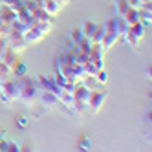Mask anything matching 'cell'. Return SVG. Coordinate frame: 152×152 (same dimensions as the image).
<instances>
[{
	"mask_svg": "<svg viewBox=\"0 0 152 152\" xmlns=\"http://www.w3.org/2000/svg\"><path fill=\"white\" fill-rule=\"evenodd\" d=\"M18 86H20V97L18 99H22L28 106H31L37 101V97H39V92H37L39 88L35 84H31L29 81H26L24 84H18Z\"/></svg>",
	"mask_w": 152,
	"mask_h": 152,
	"instance_id": "1",
	"label": "cell"
},
{
	"mask_svg": "<svg viewBox=\"0 0 152 152\" xmlns=\"http://www.w3.org/2000/svg\"><path fill=\"white\" fill-rule=\"evenodd\" d=\"M2 97L6 101H17L20 97V86L13 81H4L2 83Z\"/></svg>",
	"mask_w": 152,
	"mask_h": 152,
	"instance_id": "2",
	"label": "cell"
},
{
	"mask_svg": "<svg viewBox=\"0 0 152 152\" xmlns=\"http://www.w3.org/2000/svg\"><path fill=\"white\" fill-rule=\"evenodd\" d=\"M104 99H106V94H104V92H97V90L90 92V99H88V106L92 108V112H99V108L103 106Z\"/></svg>",
	"mask_w": 152,
	"mask_h": 152,
	"instance_id": "3",
	"label": "cell"
},
{
	"mask_svg": "<svg viewBox=\"0 0 152 152\" xmlns=\"http://www.w3.org/2000/svg\"><path fill=\"white\" fill-rule=\"evenodd\" d=\"M40 7L46 15H51V17H55L61 11V4L57 0H40Z\"/></svg>",
	"mask_w": 152,
	"mask_h": 152,
	"instance_id": "4",
	"label": "cell"
},
{
	"mask_svg": "<svg viewBox=\"0 0 152 152\" xmlns=\"http://www.w3.org/2000/svg\"><path fill=\"white\" fill-rule=\"evenodd\" d=\"M40 103L44 104V106H50V108H55L57 104H59V97L53 94V92H48V90H44L40 95Z\"/></svg>",
	"mask_w": 152,
	"mask_h": 152,
	"instance_id": "5",
	"label": "cell"
},
{
	"mask_svg": "<svg viewBox=\"0 0 152 152\" xmlns=\"http://www.w3.org/2000/svg\"><path fill=\"white\" fill-rule=\"evenodd\" d=\"M139 15H141V11H139L137 7H128L126 13L123 15V20H125L128 26H132V24H137L139 22Z\"/></svg>",
	"mask_w": 152,
	"mask_h": 152,
	"instance_id": "6",
	"label": "cell"
},
{
	"mask_svg": "<svg viewBox=\"0 0 152 152\" xmlns=\"http://www.w3.org/2000/svg\"><path fill=\"white\" fill-rule=\"evenodd\" d=\"M95 24L94 22H90V20H86V22H83V26H81V33H83V37L84 39H90L92 37V33L95 31Z\"/></svg>",
	"mask_w": 152,
	"mask_h": 152,
	"instance_id": "7",
	"label": "cell"
},
{
	"mask_svg": "<svg viewBox=\"0 0 152 152\" xmlns=\"http://www.w3.org/2000/svg\"><path fill=\"white\" fill-rule=\"evenodd\" d=\"M128 7H130V6H128L126 0H117V2H115V11H117L119 17H123V15L126 13V9H128Z\"/></svg>",
	"mask_w": 152,
	"mask_h": 152,
	"instance_id": "8",
	"label": "cell"
},
{
	"mask_svg": "<svg viewBox=\"0 0 152 152\" xmlns=\"http://www.w3.org/2000/svg\"><path fill=\"white\" fill-rule=\"evenodd\" d=\"M94 75H95V81L99 83V84H103V83H106V81H108V75H106V72H104L103 68H99Z\"/></svg>",
	"mask_w": 152,
	"mask_h": 152,
	"instance_id": "9",
	"label": "cell"
},
{
	"mask_svg": "<svg viewBox=\"0 0 152 152\" xmlns=\"http://www.w3.org/2000/svg\"><path fill=\"white\" fill-rule=\"evenodd\" d=\"M70 39H72V42H75V44H79V42L84 39V37H83V33H81V28H79V29H72Z\"/></svg>",
	"mask_w": 152,
	"mask_h": 152,
	"instance_id": "10",
	"label": "cell"
},
{
	"mask_svg": "<svg viewBox=\"0 0 152 152\" xmlns=\"http://www.w3.org/2000/svg\"><path fill=\"white\" fill-rule=\"evenodd\" d=\"M6 150H18V147L15 143H6Z\"/></svg>",
	"mask_w": 152,
	"mask_h": 152,
	"instance_id": "11",
	"label": "cell"
},
{
	"mask_svg": "<svg viewBox=\"0 0 152 152\" xmlns=\"http://www.w3.org/2000/svg\"><path fill=\"white\" fill-rule=\"evenodd\" d=\"M18 123L24 126V125H26V117H24V115H20V117H18Z\"/></svg>",
	"mask_w": 152,
	"mask_h": 152,
	"instance_id": "12",
	"label": "cell"
}]
</instances>
